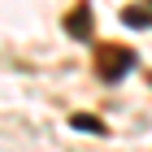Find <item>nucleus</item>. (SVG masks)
I'll return each mask as SVG.
<instances>
[{
	"instance_id": "1",
	"label": "nucleus",
	"mask_w": 152,
	"mask_h": 152,
	"mask_svg": "<svg viewBox=\"0 0 152 152\" xmlns=\"http://www.w3.org/2000/svg\"><path fill=\"white\" fill-rule=\"evenodd\" d=\"M130 65H135V57H130L126 48H117V44H104L100 52H96V70H100V78H122Z\"/></svg>"
},
{
	"instance_id": "2",
	"label": "nucleus",
	"mask_w": 152,
	"mask_h": 152,
	"mask_svg": "<svg viewBox=\"0 0 152 152\" xmlns=\"http://www.w3.org/2000/svg\"><path fill=\"white\" fill-rule=\"evenodd\" d=\"M87 18H91V13H87V4H78V9L70 13V22H65V31H70L74 39H87V35H91V22H87Z\"/></svg>"
},
{
	"instance_id": "3",
	"label": "nucleus",
	"mask_w": 152,
	"mask_h": 152,
	"mask_svg": "<svg viewBox=\"0 0 152 152\" xmlns=\"http://www.w3.org/2000/svg\"><path fill=\"white\" fill-rule=\"evenodd\" d=\"M74 130H96V135H100V130H104V122H100V117H91V113H74Z\"/></svg>"
}]
</instances>
